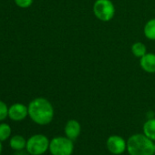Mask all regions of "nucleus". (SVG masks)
<instances>
[{"instance_id": "obj_13", "label": "nucleus", "mask_w": 155, "mask_h": 155, "mask_svg": "<svg viewBox=\"0 0 155 155\" xmlns=\"http://www.w3.org/2000/svg\"><path fill=\"white\" fill-rule=\"evenodd\" d=\"M131 52L136 58H142L147 53V48L144 43L142 42H135L131 46Z\"/></svg>"}, {"instance_id": "obj_10", "label": "nucleus", "mask_w": 155, "mask_h": 155, "mask_svg": "<svg viewBox=\"0 0 155 155\" xmlns=\"http://www.w3.org/2000/svg\"><path fill=\"white\" fill-rule=\"evenodd\" d=\"M9 146L12 150H23L26 149L27 146V140L22 135H14L11 136L9 139Z\"/></svg>"}, {"instance_id": "obj_5", "label": "nucleus", "mask_w": 155, "mask_h": 155, "mask_svg": "<svg viewBox=\"0 0 155 155\" xmlns=\"http://www.w3.org/2000/svg\"><path fill=\"white\" fill-rule=\"evenodd\" d=\"M48 150L51 155H71L74 150L73 140L67 136H57L50 140Z\"/></svg>"}, {"instance_id": "obj_6", "label": "nucleus", "mask_w": 155, "mask_h": 155, "mask_svg": "<svg viewBox=\"0 0 155 155\" xmlns=\"http://www.w3.org/2000/svg\"><path fill=\"white\" fill-rule=\"evenodd\" d=\"M106 146L110 153L120 155L127 150V140H125L121 136L111 135L107 139Z\"/></svg>"}, {"instance_id": "obj_1", "label": "nucleus", "mask_w": 155, "mask_h": 155, "mask_svg": "<svg viewBox=\"0 0 155 155\" xmlns=\"http://www.w3.org/2000/svg\"><path fill=\"white\" fill-rule=\"evenodd\" d=\"M28 117L38 125H48L54 119V107L52 103L46 98H35L28 103Z\"/></svg>"}, {"instance_id": "obj_2", "label": "nucleus", "mask_w": 155, "mask_h": 155, "mask_svg": "<svg viewBox=\"0 0 155 155\" xmlns=\"http://www.w3.org/2000/svg\"><path fill=\"white\" fill-rule=\"evenodd\" d=\"M127 151L130 155H153L154 141L144 133H136L127 140Z\"/></svg>"}, {"instance_id": "obj_9", "label": "nucleus", "mask_w": 155, "mask_h": 155, "mask_svg": "<svg viewBox=\"0 0 155 155\" xmlns=\"http://www.w3.org/2000/svg\"><path fill=\"white\" fill-rule=\"evenodd\" d=\"M140 66L147 73H155V54L147 52L140 58Z\"/></svg>"}, {"instance_id": "obj_17", "label": "nucleus", "mask_w": 155, "mask_h": 155, "mask_svg": "<svg viewBox=\"0 0 155 155\" xmlns=\"http://www.w3.org/2000/svg\"><path fill=\"white\" fill-rule=\"evenodd\" d=\"M29 153L27 151H24V150H18V151H16V153L14 154V155H28Z\"/></svg>"}, {"instance_id": "obj_14", "label": "nucleus", "mask_w": 155, "mask_h": 155, "mask_svg": "<svg viewBox=\"0 0 155 155\" xmlns=\"http://www.w3.org/2000/svg\"><path fill=\"white\" fill-rule=\"evenodd\" d=\"M11 134H12V129L8 123L6 122L0 123V140L3 142L10 139Z\"/></svg>"}, {"instance_id": "obj_4", "label": "nucleus", "mask_w": 155, "mask_h": 155, "mask_svg": "<svg viewBox=\"0 0 155 155\" xmlns=\"http://www.w3.org/2000/svg\"><path fill=\"white\" fill-rule=\"evenodd\" d=\"M94 16L102 22L110 21L115 16V6L111 0H96L92 7Z\"/></svg>"}, {"instance_id": "obj_7", "label": "nucleus", "mask_w": 155, "mask_h": 155, "mask_svg": "<svg viewBox=\"0 0 155 155\" xmlns=\"http://www.w3.org/2000/svg\"><path fill=\"white\" fill-rule=\"evenodd\" d=\"M28 116V108L27 105L17 102L8 109V118L13 121H22Z\"/></svg>"}, {"instance_id": "obj_15", "label": "nucleus", "mask_w": 155, "mask_h": 155, "mask_svg": "<svg viewBox=\"0 0 155 155\" xmlns=\"http://www.w3.org/2000/svg\"><path fill=\"white\" fill-rule=\"evenodd\" d=\"M8 109L9 107L7 103L0 100V121H3L8 118Z\"/></svg>"}, {"instance_id": "obj_12", "label": "nucleus", "mask_w": 155, "mask_h": 155, "mask_svg": "<svg viewBox=\"0 0 155 155\" xmlns=\"http://www.w3.org/2000/svg\"><path fill=\"white\" fill-rule=\"evenodd\" d=\"M143 34L149 40L155 41V18H151L146 22L143 28Z\"/></svg>"}, {"instance_id": "obj_18", "label": "nucleus", "mask_w": 155, "mask_h": 155, "mask_svg": "<svg viewBox=\"0 0 155 155\" xmlns=\"http://www.w3.org/2000/svg\"><path fill=\"white\" fill-rule=\"evenodd\" d=\"M2 150H3V144H2V141L0 140V155L2 153Z\"/></svg>"}, {"instance_id": "obj_16", "label": "nucleus", "mask_w": 155, "mask_h": 155, "mask_svg": "<svg viewBox=\"0 0 155 155\" xmlns=\"http://www.w3.org/2000/svg\"><path fill=\"white\" fill-rule=\"evenodd\" d=\"M14 2L20 8H28L32 6L34 0H14Z\"/></svg>"}, {"instance_id": "obj_8", "label": "nucleus", "mask_w": 155, "mask_h": 155, "mask_svg": "<svg viewBox=\"0 0 155 155\" xmlns=\"http://www.w3.org/2000/svg\"><path fill=\"white\" fill-rule=\"evenodd\" d=\"M64 132H65V136H67L68 139L72 140H75L81 135V123L76 120H68L64 128Z\"/></svg>"}, {"instance_id": "obj_3", "label": "nucleus", "mask_w": 155, "mask_h": 155, "mask_svg": "<svg viewBox=\"0 0 155 155\" xmlns=\"http://www.w3.org/2000/svg\"><path fill=\"white\" fill-rule=\"evenodd\" d=\"M50 140L44 134H34L27 140L26 150L29 155H42L48 150Z\"/></svg>"}, {"instance_id": "obj_19", "label": "nucleus", "mask_w": 155, "mask_h": 155, "mask_svg": "<svg viewBox=\"0 0 155 155\" xmlns=\"http://www.w3.org/2000/svg\"><path fill=\"white\" fill-rule=\"evenodd\" d=\"M154 151H155V143H154Z\"/></svg>"}, {"instance_id": "obj_11", "label": "nucleus", "mask_w": 155, "mask_h": 155, "mask_svg": "<svg viewBox=\"0 0 155 155\" xmlns=\"http://www.w3.org/2000/svg\"><path fill=\"white\" fill-rule=\"evenodd\" d=\"M143 133L150 139L152 141H155V118L148 119L143 124Z\"/></svg>"}]
</instances>
